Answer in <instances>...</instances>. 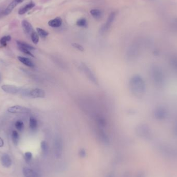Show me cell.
Masks as SVG:
<instances>
[{
  "instance_id": "obj_1",
  "label": "cell",
  "mask_w": 177,
  "mask_h": 177,
  "mask_svg": "<svg viewBox=\"0 0 177 177\" xmlns=\"http://www.w3.org/2000/svg\"><path fill=\"white\" fill-rule=\"evenodd\" d=\"M129 86L132 93L136 97H142L145 93V82L139 75H135L131 79Z\"/></svg>"
},
{
  "instance_id": "obj_2",
  "label": "cell",
  "mask_w": 177,
  "mask_h": 177,
  "mask_svg": "<svg viewBox=\"0 0 177 177\" xmlns=\"http://www.w3.org/2000/svg\"><path fill=\"white\" fill-rule=\"evenodd\" d=\"M151 78L154 85L158 88H162L165 83V77L161 67L156 65H153L150 69Z\"/></svg>"
},
{
  "instance_id": "obj_3",
  "label": "cell",
  "mask_w": 177,
  "mask_h": 177,
  "mask_svg": "<svg viewBox=\"0 0 177 177\" xmlns=\"http://www.w3.org/2000/svg\"><path fill=\"white\" fill-rule=\"evenodd\" d=\"M53 149L54 153L56 158H61L63 153V144L62 139L60 137H55L53 142Z\"/></svg>"
},
{
  "instance_id": "obj_4",
  "label": "cell",
  "mask_w": 177,
  "mask_h": 177,
  "mask_svg": "<svg viewBox=\"0 0 177 177\" xmlns=\"http://www.w3.org/2000/svg\"><path fill=\"white\" fill-rule=\"evenodd\" d=\"M8 112L12 113H26L31 112L30 109L20 105H15L10 107L7 109Z\"/></svg>"
},
{
  "instance_id": "obj_5",
  "label": "cell",
  "mask_w": 177,
  "mask_h": 177,
  "mask_svg": "<svg viewBox=\"0 0 177 177\" xmlns=\"http://www.w3.org/2000/svg\"><path fill=\"white\" fill-rule=\"evenodd\" d=\"M154 116L159 120L165 119L168 115V112L166 108L163 107H158L154 110Z\"/></svg>"
},
{
  "instance_id": "obj_6",
  "label": "cell",
  "mask_w": 177,
  "mask_h": 177,
  "mask_svg": "<svg viewBox=\"0 0 177 177\" xmlns=\"http://www.w3.org/2000/svg\"><path fill=\"white\" fill-rule=\"evenodd\" d=\"M137 132L139 136L144 137H148L151 135V130L145 124H141L138 126Z\"/></svg>"
},
{
  "instance_id": "obj_7",
  "label": "cell",
  "mask_w": 177,
  "mask_h": 177,
  "mask_svg": "<svg viewBox=\"0 0 177 177\" xmlns=\"http://www.w3.org/2000/svg\"><path fill=\"white\" fill-rule=\"evenodd\" d=\"M29 96L34 99H43L46 96V92L41 88H33L30 91Z\"/></svg>"
},
{
  "instance_id": "obj_8",
  "label": "cell",
  "mask_w": 177,
  "mask_h": 177,
  "mask_svg": "<svg viewBox=\"0 0 177 177\" xmlns=\"http://www.w3.org/2000/svg\"><path fill=\"white\" fill-rule=\"evenodd\" d=\"M82 68L83 69L84 73L86 75V76L88 77V79L90 80L91 81H92L93 83L98 85V80L91 70L89 68V67H88L85 64H83L82 65Z\"/></svg>"
},
{
  "instance_id": "obj_9",
  "label": "cell",
  "mask_w": 177,
  "mask_h": 177,
  "mask_svg": "<svg viewBox=\"0 0 177 177\" xmlns=\"http://www.w3.org/2000/svg\"><path fill=\"white\" fill-rule=\"evenodd\" d=\"M2 90L9 94H15L20 92V88L15 85H4L1 87Z\"/></svg>"
},
{
  "instance_id": "obj_10",
  "label": "cell",
  "mask_w": 177,
  "mask_h": 177,
  "mask_svg": "<svg viewBox=\"0 0 177 177\" xmlns=\"http://www.w3.org/2000/svg\"><path fill=\"white\" fill-rule=\"evenodd\" d=\"M22 173L25 177H41V175L38 172L27 167H23Z\"/></svg>"
},
{
  "instance_id": "obj_11",
  "label": "cell",
  "mask_w": 177,
  "mask_h": 177,
  "mask_svg": "<svg viewBox=\"0 0 177 177\" xmlns=\"http://www.w3.org/2000/svg\"><path fill=\"white\" fill-rule=\"evenodd\" d=\"M24 0H14L12 2L9 4V5L7 6L4 11V14L5 15H8L10 14L16 6L18 5L19 4L23 2Z\"/></svg>"
},
{
  "instance_id": "obj_12",
  "label": "cell",
  "mask_w": 177,
  "mask_h": 177,
  "mask_svg": "<svg viewBox=\"0 0 177 177\" xmlns=\"http://www.w3.org/2000/svg\"><path fill=\"white\" fill-rule=\"evenodd\" d=\"M22 24L24 32L27 34L31 35V34L34 32L33 28L32 25L25 20H23L22 22Z\"/></svg>"
},
{
  "instance_id": "obj_13",
  "label": "cell",
  "mask_w": 177,
  "mask_h": 177,
  "mask_svg": "<svg viewBox=\"0 0 177 177\" xmlns=\"http://www.w3.org/2000/svg\"><path fill=\"white\" fill-rule=\"evenodd\" d=\"M1 161L2 165L5 167H9L12 165V160L8 154H3L1 158Z\"/></svg>"
},
{
  "instance_id": "obj_14",
  "label": "cell",
  "mask_w": 177,
  "mask_h": 177,
  "mask_svg": "<svg viewBox=\"0 0 177 177\" xmlns=\"http://www.w3.org/2000/svg\"><path fill=\"white\" fill-rule=\"evenodd\" d=\"M115 12H112V13L109 15V16L108 17V19H107L106 23L105 24L104 27H103V28H102V31L105 32V31L107 30L108 28H110V25H111L112 23V22H113V20L115 19Z\"/></svg>"
},
{
  "instance_id": "obj_15",
  "label": "cell",
  "mask_w": 177,
  "mask_h": 177,
  "mask_svg": "<svg viewBox=\"0 0 177 177\" xmlns=\"http://www.w3.org/2000/svg\"><path fill=\"white\" fill-rule=\"evenodd\" d=\"M35 6V3L31 1L29 3L25 5V6L22 7V8H20L18 11V14L19 15L25 14L26 12L30 11L31 9H32Z\"/></svg>"
},
{
  "instance_id": "obj_16",
  "label": "cell",
  "mask_w": 177,
  "mask_h": 177,
  "mask_svg": "<svg viewBox=\"0 0 177 177\" xmlns=\"http://www.w3.org/2000/svg\"><path fill=\"white\" fill-rule=\"evenodd\" d=\"M18 59L20 62H22V64H24L25 66H27L28 67L33 68V67H34V66H35V64H34L33 62H32V61L31 60L30 58H26V57L19 56V57H18Z\"/></svg>"
},
{
  "instance_id": "obj_17",
  "label": "cell",
  "mask_w": 177,
  "mask_h": 177,
  "mask_svg": "<svg viewBox=\"0 0 177 177\" xmlns=\"http://www.w3.org/2000/svg\"><path fill=\"white\" fill-rule=\"evenodd\" d=\"M62 24V19L60 17H57L53 19L50 20L48 22V25L52 28H58Z\"/></svg>"
},
{
  "instance_id": "obj_18",
  "label": "cell",
  "mask_w": 177,
  "mask_h": 177,
  "mask_svg": "<svg viewBox=\"0 0 177 177\" xmlns=\"http://www.w3.org/2000/svg\"><path fill=\"white\" fill-rule=\"evenodd\" d=\"M17 44L18 45V47H22V48H26L27 49L30 50H33L35 48L33 46H31V45L28 44V43H25L22 41H17Z\"/></svg>"
},
{
  "instance_id": "obj_19",
  "label": "cell",
  "mask_w": 177,
  "mask_h": 177,
  "mask_svg": "<svg viewBox=\"0 0 177 177\" xmlns=\"http://www.w3.org/2000/svg\"><path fill=\"white\" fill-rule=\"evenodd\" d=\"M38 122L35 117H31L29 119V126L32 130H35L37 128Z\"/></svg>"
},
{
  "instance_id": "obj_20",
  "label": "cell",
  "mask_w": 177,
  "mask_h": 177,
  "mask_svg": "<svg viewBox=\"0 0 177 177\" xmlns=\"http://www.w3.org/2000/svg\"><path fill=\"white\" fill-rule=\"evenodd\" d=\"M90 14L92 17L96 20L99 19L102 17V12L99 9H92L90 11Z\"/></svg>"
},
{
  "instance_id": "obj_21",
  "label": "cell",
  "mask_w": 177,
  "mask_h": 177,
  "mask_svg": "<svg viewBox=\"0 0 177 177\" xmlns=\"http://www.w3.org/2000/svg\"><path fill=\"white\" fill-rule=\"evenodd\" d=\"M12 142L15 145H17L18 142H19V135L17 131H13L12 134Z\"/></svg>"
},
{
  "instance_id": "obj_22",
  "label": "cell",
  "mask_w": 177,
  "mask_h": 177,
  "mask_svg": "<svg viewBox=\"0 0 177 177\" xmlns=\"http://www.w3.org/2000/svg\"><path fill=\"white\" fill-rule=\"evenodd\" d=\"M170 65L174 71L177 72V56H173L170 60Z\"/></svg>"
},
{
  "instance_id": "obj_23",
  "label": "cell",
  "mask_w": 177,
  "mask_h": 177,
  "mask_svg": "<svg viewBox=\"0 0 177 177\" xmlns=\"http://www.w3.org/2000/svg\"><path fill=\"white\" fill-rule=\"evenodd\" d=\"M99 134V138L101 139V140L105 144H108L109 142V139L106 134L104 133V132H103V131H100Z\"/></svg>"
},
{
  "instance_id": "obj_24",
  "label": "cell",
  "mask_w": 177,
  "mask_h": 177,
  "mask_svg": "<svg viewBox=\"0 0 177 177\" xmlns=\"http://www.w3.org/2000/svg\"><path fill=\"white\" fill-rule=\"evenodd\" d=\"M36 31H37V33L38 34V35L42 38H45L47 36H48V35H49V33L43 28H36Z\"/></svg>"
},
{
  "instance_id": "obj_25",
  "label": "cell",
  "mask_w": 177,
  "mask_h": 177,
  "mask_svg": "<svg viewBox=\"0 0 177 177\" xmlns=\"http://www.w3.org/2000/svg\"><path fill=\"white\" fill-rule=\"evenodd\" d=\"M76 25L78 27L86 28L88 26L87 20L85 18H80L77 21Z\"/></svg>"
},
{
  "instance_id": "obj_26",
  "label": "cell",
  "mask_w": 177,
  "mask_h": 177,
  "mask_svg": "<svg viewBox=\"0 0 177 177\" xmlns=\"http://www.w3.org/2000/svg\"><path fill=\"white\" fill-rule=\"evenodd\" d=\"M31 40H32V42L34 44H37L39 42V38L38 34H37V32L34 31L31 35Z\"/></svg>"
},
{
  "instance_id": "obj_27",
  "label": "cell",
  "mask_w": 177,
  "mask_h": 177,
  "mask_svg": "<svg viewBox=\"0 0 177 177\" xmlns=\"http://www.w3.org/2000/svg\"><path fill=\"white\" fill-rule=\"evenodd\" d=\"M11 40V36H4L0 39V44L3 47H5L7 45V42H9Z\"/></svg>"
},
{
  "instance_id": "obj_28",
  "label": "cell",
  "mask_w": 177,
  "mask_h": 177,
  "mask_svg": "<svg viewBox=\"0 0 177 177\" xmlns=\"http://www.w3.org/2000/svg\"><path fill=\"white\" fill-rule=\"evenodd\" d=\"M15 128L16 129H17L19 131H22L25 128V125L23 122L21 120H18L16 121L15 124Z\"/></svg>"
},
{
  "instance_id": "obj_29",
  "label": "cell",
  "mask_w": 177,
  "mask_h": 177,
  "mask_svg": "<svg viewBox=\"0 0 177 177\" xmlns=\"http://www.w3.org/2000/svg\"><path fill=\"white\" fill-rule=\"evenodd\" d=\"M41 149L42 150V151L44 153H47L48 151V145L47 143L45 141H43L41 142Z\"/></svg>"
},
{
  "instance_id": "obj_30",
  "label": "cell",
  "mask_w": 177,
  "mask_h": 177,
  "mask_svg": "<svg viewBox=\"0 0 177 177\" xmlns=\"http://www.w3.org/2000/svg\"><path fill=\"white\" fill-rule=\"evenodd\" d=\"M18 48L20 50V52H22V53H25V55L31 56V57H34L30 50L27 49L26 48H22V47H18Z\"/></svg>"
},
{
  "instance_id": "obj_31",
  "label": "cell",
  "mask_w": 177,
  "mask_h": 177,
  "mask_svg": "<svg viewBox=\"0 0 177 177\" xmlns=\"http://www.w3.org/2000/svg\"><path fill=\"white\" fill-rule=\"evenodd\" d=\"M32 156L33 155H32V153L30 152H27L25 153V161H26L27 163H29L32 159Z\"/></svg>"
},
{
  "instance_id": "obj_32",
  "label": "cell",
  "mask_w": 177,
  "mask_h": 177,
  "mask_svg": "<svg viewBox=\"0 0 177 177\" xmlns=\"http://www.w3.org/2000/svg\"><path fill=\"white\" fill-rule=\"evenodd\" d=\"M72 46L75 48L78 49V50H79L80 52H83L84 51V48H83V46L79 44L78 43H73V44H72Z\"/></svg>"
},
{
  "instance_id": "obj_33",
  "label": "cell",
  "mask_w": 177,
  "mask_h": 177,
  "mask_svg": "<svg viewBox=\"0 0 177 177\" xmlns=\"http://www.w3.org/2000/svg\"><path fill=\"white\" fill-rule=\"evenodd\" d=\"M98 123L102 126H105L106 125V121L102 117H99L98 120Z\"/></svg>"
},
{
  "instance_id": "obj_34",
  "label": "cell",
  "mask_w": 177,
  "mask_h": 177,
  "mask_svg": "<svg viewBox=\"0 0 177 177\" xmlns=\"http://www.w3.org/2000/svg\"><path fill=\"white\" fill-rule=\"evenodd\" d=\"M79 155L80 156H81L82 158H84V157H85V155H86V153H85V150H83V149H82V150L80 151Z\"/></svg>"
},
{
  "instance_id": "obj_35",
  "label": "cell",
  "mask_w": 177,
  "mask_h": 177,
  "mask_svg": "<svg viewBox=\"0 0 177 177\" xmlns=\"http://www.w3.org/2000/svg\"><path fill=\"white\" fill-rule=\"evenodd\" d=\"M4 145V142L3 140L1 137H0V147H3Z\"/></svg>"
},
{
  "instance_id": "obj_36",
  "label": "cell",
  "mask_w": 177,
  "mask_h": 177,
  "mask_svg": "<svg viewBox=\"0 0 177 177\" xmlns=\"http://www.w3.org/2000/svg\"><path fill=\"white\" fill-rule=\"evenodd\" d=\"M174 129H175V133H177V122H176L175 125V127H174Z\"/></svg>"
},
{
  "instance_id": "obj_37",
  "label": "cell",
  "mask_w": 177,
  "mask_h": 177,
  "mask_svg": "<svg viewBox=\"0 0 177 177\" xmlns=\"http://www.w3.org/2000/svg\"><path fill=\"white\" fill-rule=\"evenodd\" d=\"M107 177H115V175L112 173H110L108 175Z\"/></svg>"
},
{
  "instance_id": "obj_38",
  "label": "cell",
  "mask_w": 177,
  "mask_h": 177,
  "mask_svg": "<svg viewBox=\"0 0 177 177\" xmlns=\"http://www.w3.org/2000/svg\"><path fill=\"white\" fill-rule=\"evenodd\" d=\"M1 80H2V78H1V74H0V82H1Z\"/></svg>"
}]
</instances>
